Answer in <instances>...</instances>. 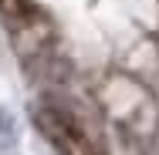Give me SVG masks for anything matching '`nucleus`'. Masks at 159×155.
I'll return each mask as SVG.
<instances>
[{"instance_id": "f257e3e1", "label": "nucleus", "mask_w": 159, "mask_h": 155, "mask_svg": "<svg viewBox=\"0 0 159 155\" xmlns=\"http://www.w3.org/2000/svg\"><path fill=\"white\" fill-rule=\"evenodd\" d=\"M37 125H41V131L48 135V142L61 155H102L95 145L85 138V131L71 122V118H64L61 111H51V108L37 111Z\"/></svg>"}, {"instance_id": "f03ea898", "label": "nucleus", "mask_w": 159, "mask_h": 155, "mask_svg": "<svg viewBox=\"0 0 159 155\" xmlns=\"http://www.w3.org/2000/svg\"><path fill=\"white\" fill-rule=\"evenodd\" d=\"M0 14L10 20V24H20L31 17V3L27 0H0Z\"/></svg>"}]
</instances>
